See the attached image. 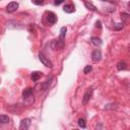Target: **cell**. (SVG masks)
I'll use <instances>...</instances> for the list:
<instances>
[{
    "mask_svg": "<svg viewBox=\"0 0 130 130\" xmlns=\"http://www.w3.org/2000/svg\"><path fill=\"white\" fill-rule=\"evenodd\" d=\"M22 98L25 102V104L27 105H30L34 103L35 101V96H34V92H32V89L27 87V88H24L23 91H22Z\"/></svg>",
    "mask_w": 130,
    "mask_h": 130,
    "instance_id": "cell-1",
    "label": "cell"
},
{
    "mask_svg": "<svg viewBox=\"0 0 130 130\" xmlns=\"http://www.w3.org/2000/svg\"><path fill=\"white\" fill-rule=\"evenodd\" d=\"M51 47L53 50H61L64 47V41L60 38L58 40H53L51 43Z\"/></svg>",
    "mask_w": 130,
    "mask_h": 130,
    "instance_id": "cell-2",
    "label": "cell"
},
{
    "mask_svg": "<svg viewBox=\"0 0 130 130\" xmlns=\"http://www.w3.org/2000/svg\"><path fill=\"white\" fill-rule=\"evenodd\" d=\"M39 59H40V61H41V62H42L46 67H50V68L52 67V62H51V61H50V60H49L45 55L40 54V55H39Z\"/></svg>",
    "mask_w": 130,
    "mask_h": 130,
    "instance_id": "cell-3",
    "label": "cell"
},
{
    "mask_svg": "<svg viewBox=\"0 0 130 130\" xmlns=\"http://www.w3.org/2000/svg\"><path fill=\"white\" fill-rule=\"evenodd\" d=\"M29 126H30V119L25 118V119L21 120L20 125H19V129L20 130H26V129H28Z\"/></svg>",
    "mask_w": 130,
    "mask_h": 130,
    "instance_id": "cell-4",
    "label": "cell"
},
{
    "mask_svg": "<svg viewBox=\"0 0 130 130\" xmlns=\"http://www.w3.org/2000/svg\"><path fill=\"white\" fill-rule=\"evenodd\" d=\"M17 8H18V3L17 2H10L6 7V11L9 12V13H12V12L16 11Z\"/></svg>",
    "mask_w": 130,
    "mask_h": 130,
    "instance_id": "cell-5",
    "label": "cell"
},
{
    "mask_svg": "<svg viewBox=\"0 0 130 130\" xmlns=\"http://www.w3.org/2000/svg\"><path fill=\"white\" fill-rule=\"evenodd\" d=\"M47 20H48V22L51 23V24L56 23V21H57V16H56V14H55L54 12L49 11V12L47 13Z\"/></svg>",
    "mask_w": 130,
    "mask_h": 130,
    "instance_id": "cell-6",
    "label": "cell"
},
{
    "mask_svg": "<svg viewBox=\"0 0 130 130\" xmlns=\"http://www.w3.org/2000/svg\"><path fill=\"white\" fill-rule=\"evenodd\" d=\"M101 59H102V53H101V51L100 50H94L91 53V60L93 62H99Z\"/></svg>",
    "mask_w": 130,
    "mask_h": 130,
    "instance_id": "cell-7",
    "label": "cell"
},
{
    "mask_svg": "<svg viewBox=\"0 0 130 130\" xmlns=\"http://www.w3.org/2000/svg\"><path fill=\"white\" fill-rule=\"evenodd\" d=\"M63 10H64V12H66V13H72V12L75 11V7H74L73 4H67V5H65V6L63 7Z\"/></svg>",
    "mask_w": 130,
    "mask_h": 130,
    "instance_id": "cell-8",
    "label": "cell"
},
{
    "mask_svg": "<svg viewBox=\"0 0 130 130\" xmlns=\"http://www.w3.org/2000/svg\"><path fill=\"white\" fill-rule=\"evenodd\" d=\"M84 2V6L88 9V10H91V11H96V7L91 3V2H89V1H87V0H84L83 1Z\"/></svg>",
    "mask_w": 130,
    "mask_h": 130,
    "instance_id": "cell-9",
    "label": "cell"
},
{
    "mask_svg": "<svg viewBox=\"0 0 130 130\" xmlns=\"http://www.w3.org/2000/svg\"><path fill=\"white\" fill-rule=\"evenodd\" d=\"M41 76H42V72L35 71V72L31 73V79H32V81H38Z\"/></svg>",
    "mask_w": 130,
    "mask_h": 130,
    "instance_id": "cell-10",
    "label": "cell"
},
{
    "mask_svg": "<svg viewBox=\"0 0 130 130\" xmlns=\"http://www.w3.org/2000/svg\"><path fill=\"white\" fill-rule=\"evenodd\" d=\"M90 42L94 45V46H101L102 45V40L100 39V38H96V37H92L91 39H90Z\"/></svg>",
    "mask_w": 130,
    "mask_h": 130,
    "instance_id": "cell-11",
    "label": "cell"
},
{
    "mask_svg": "<svg viewBox=\"0 0 130 130\" xmlns=\"http://www.w3.org/2000/svg\"><path fill=\"white\" fill-rule=\"evenodd\" d=\"M90 96H91V90H90V91H89V90H87V91L84 93V95H83V100H82V102H83V104H84V105H85V104H87V102L89 101Z\"/></svg>",
    "mask_w": 130,
    "mask_h": 130,
    "instance_id": "cell-12",
    "label": "cell"
},
{
    "mask_svg": "<svg viewBox=\"0 0 130 130\" xmlns=\"http://www.w3.org/2000/svg\"><path fill=\"white\" fill-rule=\"evenodd\" d=\"M9 122V117L7 115H0V123L1 124H7Z\"/></svg>",
    "mask_w": 130,
    "mask_h": 130,
    "instance_id": "cell-13",
    "label": "cell"
},
{
    "mask_svg": "<svg viewBox=\"0 0 130 130\" xmlns=\"http://www.w3.org/2000/svg\"><path fill=\"white\" fill-rule=\"evenodd\" d=\"M117 69L118 70H125V69H127V65H126V63L125 62H119L118 64H117Z\"/></svg>",
    "mask_w": 130,
    "mask_h": 130,
    "instance_id": "cell-14",
    "label": "cell"
},
{
    "mask_svg": "<svg viewBox=\"0 0 130 130\" xmlns=\"http://www.w3.org/2000/svg\"><path fill=\"white\" fill-rule=\"evenodd\" d=\"M66 30H67V28H66L65 26L61 27V29H60V35H59V38H60V39L64 40V38H65V35H66Z\"/></svg>",
    "mask_w": 130,
    "mask_h": 130,
    "instance_id": "cell-15",
    "label": "cell"
},
{
    "mask_svg": "<svg viewBox=\"0 0 130 130\" xmlns=\"http://www.w3.org/2000/svg\"><path fill=\"white\" fill-rule=\"evenodd\" d=\"M123 26H124V23L123 22H119V23L114 24V29L115 30H120V29L123 28Z\"/></svg>",
    "mask_w": 130,
    "mask_h": 130,
    "instance_id": "cell-16",
    "label": "cell"
},
{
    "mask_svg": "<svg viewBox=\"0 0 130 130\" xmlns=\"http://www.w3.org/2000/svg\"><path fill=\"white\" fill-rule=\"evenodd\" d=\"M78 125H79V127H81V128H85V126H86V124H85V120L82 119V118L78 119Z\"/></svg>",
    "mask_w": 130,
    "mask_h": 130,
    "instance_id": "cell-17",
    "label": "cell"
},
{
    "mask_svg": "<svg viewBox=\"0 0 130 130\" xmlns=\"http://www.w3.org/2000/svg\"><path fill=\"white\" fill-rule=\"evenodd\" d=\"M91 70H92V67H91L90 65H86V66L84 67V69H83V72H84L85 74H87V73H89Z\"/></svg>",
    "mask_w": 130,
    "mask_h": 130,
    "instance_id": "cell-18",
    "label": "cell"
},
{
    "mask_svg": "<svg viewBox=\"0 0 130 130\" xmlns=\"http://www.w3.org/2000/svg\"><path fill=\"white\" fill-rule=\"evenodd\" d=\"M128 17H129V14H128V13H126V12L121 13V18H122L123 21H126V20L128 19Z\"/></svg>",
    "mask_w": 130,
    "mask_h": 130,
    "instance_id": "cell-19",
    "label": "cell"
},
{
    "mask_svg": "<svg viewBox=\"0 0 130 130\" xmlns=\"http://www.w3.org/2000/svg\"><path fill=\"white\" fill-rule=\"evenodd\" d=\"M32 2L36 5H42L44 3V0H32Z\"/></svg>",
    "mask_w": 130,
    "mask_h": 130,
    "instance_id": "cell-20",
    "label": "cell"
},
{
    "mask_svg": "<svg viewBox=\"0 0 130 130\" xmlns=\"http://www.w3.org/2000/svg\"><path fill=\"white\" fill-rule=\"evenodd\" d=\"M65 0H55V5H60L61 3H63Z\"/></svg>",
    "mask_w": 130,
    "mask_h": 130,
    "instance_id": "cell-21",
    "label": "cell"
},
{
    "mask_svg": "<svg viewBox=\"0 0 130 130\" xmlns=\"http://www.w3.org/2000/svg\"><path fill=\"white\" fill-rule=\"evenodd\" d=\"M96 27H99V28L102 27V25H101V21H96Z\"/></svg>",
    "mask_w": 130,
    "mask_h": 130,
    "instance_id": "cell-22",
    "label": "cell"
},
{
    "mask_svg": "<svg viewBox=\"0 0 130 130\" xmlns=\"http://www.w3.org/2000/svg\"><path fill=\"white\" fill-rule=\"evenodd\" d=\"M108 1H112V2H114V1H115V2H116V1H118V0H108Z\"/></svg>",
    "mask_w": 130,
    "mask_h": 130,
    "instance_id": "cell-23",
    "label": "cell"
},
{
    "mask_svg": "<svg viewBox=\"0 0 130 130\" xmlns=\"http://www.w3.org/2000/svg\"><path fill=\"white\" fill-rule=\"evenodd\" d=\"M101 1H108V0H101Z\"/></svg>",
    "mask_w": 130,
    "mask_h": 130,
    "instance_id": "cell-24",
    "label": "cell"
}]
</instances>
